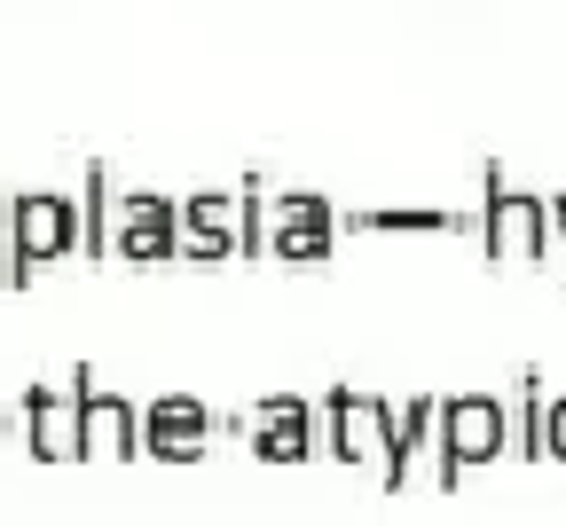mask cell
<instances>
[{"instance_id": "cell-1", "label": "cell", "mask_w": 566, "mask_h": 526, "mask_svg": "<svg viewBox=\"0 0 566 526\" xmlns=\"http://www.w3.org/2000/svg\"><path fill=\"white\" fill-rule=\"evenodd\" d=\"M480 252L488 260H558V244H551V212H543V197L535 189H520L504 166H480Z\"/></svg>"}, {"instance_id": "cell-2", "label": "cell", "mask_w": 566, "mask_h": 526, "mask_svg": "<svg viewBox=\"0 0 566 526\" xmlns=\"http://www.w3.org/2000/svg\"><path fill=\"white\" fill-rule=\"evenodd\" d=\"M433 448H441L433 480L457 487L472 464H495V456L512 448V401H504V393H449V401L433 409Z\"/></svg>"}, {"instance_id": "cell-4", "label": "cell", "mask_w": 566, "mask_h": 526, "mask_svg": "<svg viewBox=\"0 0 566 526\" xmlns=\"http://www.w3.org/2000/svg\"><path fill=\"white\" fill-rule=\"evenodd\" d=\"M331 204L323 197H292L283 204V252H331Z\"/></svg>"}, {"instance_id": "cell-3", "label": "cell", "mask_w": 566, "mask_h": 526, "mask_svg": "<svg viewBox=\"0 0 566 526\" xmlns=\"http://www.w3.org/2000/svg\"><path fill=\"white\" fill-rule=\"evenodd\" d=\"M331 440H338L346 464H378V480L394 487V409H386V401L338 386V393H331Z\"/></svg>"}, {"instance_id": "cell-5", "label": "cell", "mask_w": 566, "mask_h": 526, "mask_svg": "<svg viewBox=\"0 0 566 526\" xmlns=\"http://www.w3.org/2000/svg\"><path fill=\"white\" fill-rule=\"evenodd\" d=\"M363 229H401V236H424V229H433V236H457L464 229V220L457 212H424V204H394V212H363Z\"/></svg>"}, {"instance_id": "cell-6", "label": "cell", "mask_w": 566, "mask_h": 526, "mask_svg": "<svg viewBox=\"0 0 566 526\" xmlns=\"http://www.w3.org/2000/svg\"><path fill=\"white\" fill-rule=\"evenodd\" d=\"M433 432V401H409L401 417H394V487L409 480V456H417V440Z\"/></svg>"}, {"instance_id": "cell-7", "label": "cell", "mask_w": 566, "mask_h": 526, "mask_svg": "<svg viewBox=\"0 0 566 526\" xmlns=\"http://www.w3.org/2000/svg\"><path fill=\"white\" fill-rule=\"evenodd\" d=\"M543 401H551L543 378H535V369H520V432H512V440L527 448V456H535V432H543Z\"/></svg>"}, {"instance_id": "cell-8", "label": "cell", "mask_w": 566, "mask_h": 526, "mask_svg": "<svg viewBox=\"0 0 566 526\" xmlns=\"http://www.w3.org/2000/svg\"><path fill=\"white\" fill-rule=\"evenodd\" d=\"M535 456L543 464H566V393L543 401V432H535Z\"/></svg>"}]
</instances>
